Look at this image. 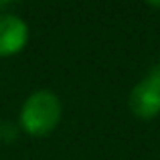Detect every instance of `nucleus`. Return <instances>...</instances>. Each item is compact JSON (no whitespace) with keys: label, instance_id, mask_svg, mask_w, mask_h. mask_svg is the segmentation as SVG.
<instances>
[{"label":"nucleus","instance_id":"f257e3e1","mask_svg":"<svg viewBox=\"0 0 160 160\" xmlns=\"http://www.w3.org/2000/svg\"><path fill=\"white\" fill-rule=\"evenodd\" d=\"M61 102L47 89L35 91L27 98L20 109V126L31 136H49L61 120Z\"/></svg>","mask_w":160,"mask_h":160},{"label":"nucleus","instance_id":"f03ea898","mask_svg":"<svg viewBox=\"0 0 160 160\" xmlns=\"http://www.w3.org/2000/svg\"><path fill=\"white\" fill-rule=\"evenodd\" d=\"M128 106L140 120H154L160 116V71L146 75L132 87Z\"/></svg>","mask_w":160,"mask_h":160},{"label":"nucleus","instance_id":"7ed1b4c3","mask_svg":"<svg viewBox=\"0 0 160 160\" xmlns=\"http://www.w3.org/2000/svg\"><path fill=\"white\" fill-rule=\"evenodd\" d=\"M28 41V27L14 14H0V57L20 53Z\"/></svg>","mask_w":160,"mask_h":160},{"label":"nucleus","instance_id":"20e7f679","mask_svg":"<svg viewBox=\"0 0 160 160\" xmlns=\"http://www.w3.org/2000/svg\"><path fill=\"white\" fill-rule=\"evenodd\" d=\"M20 0H0V10H8V8L16 6Z\"/></svg>","mask_w":160,"mask_h":160},{"label":"nucleus","instance_id":"39448f33","mask_svg":"<svg viewBox=\"0 0 160 160\" xmlns=\"http://www.w3.org/2000/svg\"><path fill=\"white\" fill-rule=\"evenodd\" d=\"M148 6H152V8H160V0H144Z\"/></svg>","mask_w":160,"mask_h":160}]
</instances>
